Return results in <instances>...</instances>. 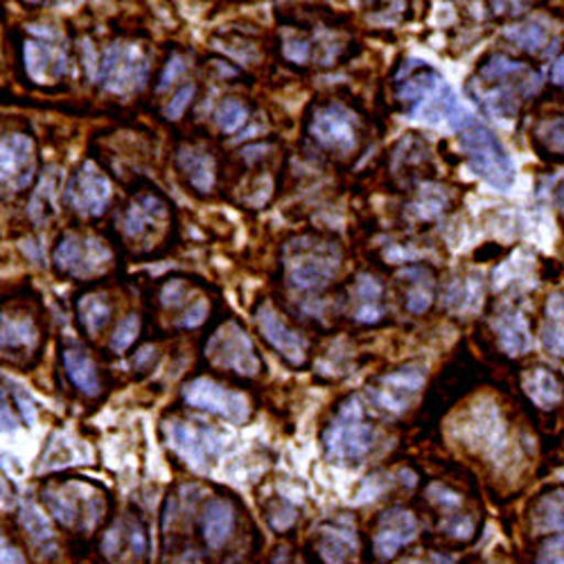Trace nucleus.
<instances>
[{"instance_id": "1", "label": "nucleus", "mask_w": 564, "mask_h": 564, "mask_svg": "<svg viewBox=\"0 0 564 564\" xmlns=\"http://www.w3.org/2000/svg\"><path fill=\"white\" fill-rule=\"evenodd\" d=\"M41 499L57 524L73 533L88 535L105 520V497H100L98 488L84 481L51 484L43 488Z\"/></svg>"}, {"instance_id": "2", "label": "nucleus", "mask_w": 564, "mask_h": 564, "mask_svg": "<svg viewBox=\"0 0 564 564\" xmlns=\"http://www.w3.org/2000/svg\"><path fill=\"white\" fill-rule=\"evenodd\" d=\"M456 129L460 150L465 152L473 172L492 187H497V191L506 193L514 181V163L501 145L497 133L473 116L460 122Z\"/></svg>"}, {"instance_id": "3", "label": "nucleus", "mask_w": 564, "mask_h": 564, "mask_svg": "<svg viewBox=\"0 0 564 564\" xmlns=\"http://www.w3.org/2000/svg\"><path fill=\"white\" fill-rule=\"evenodd\" d=\"M372 438H375V430L364 417V409L359 400L350 398L346 404L339 406L333 425L327 427L323 436V445L330 458L357 463L370 452Z\"/></svg>"}, {"instance_id": "4", "label": "nucleus", "mask_w": 564, "mask_h": 564, "mask_svg": "<svg viewBox=\"0 0 564 564\" xmlns=\"http://www.w3.org/2000/svg\"><path fill=\"white\" fill-rule=\"evenodd\" d=\"M288 280L294 290H321L330 282L339 267L337 247L301 240L290 247Z\"/></svg>"}, {"instance_id": "5", "label": "nucleus", "mask_w": 564, "mask_h": 564, "mask_svg": "<svg viewBox=\"0 0 564 564\" xmlns=\"http://www.w3.org/2000/svg\"><path fill=\"white\" fill-rule=\"evenodd\" d=\"M102 555L109 564H150V540L138 517H122L102 535Z\"/></svg>"}, {"instance_id": "6", "label": "nucleus", "mask_w": 564, "mask_h": 564, "mask_svg": "<svg viewBox=\"0 0 564 564\" xmlns=\"http://www.w3.org/2000/svg\"><path fill=\"white\" fill-rule=\"evenodd\" d=\"M202 549L208 555H221L238 535V510L226 497H210L197 520Z\"/></svg>"}, {"instance_id": "7", "label": "nucleus", "mask_w": 564, "mask_h": 564, "mask_svg": "<svg viewBox=\"0 0 564 564\" xmlns=\"http://www.w3.org/2000/svg\"><path fill=\"white\" fill-rule=\"evenodd\" d=\"M417 538V520L406 508H389L375 520L370 544L378 560H393Z\"/></svg>"}, {"instance_id": "8", "label": "nucleus", "mask_w": 564, "mask_h": 564, "mask_svg": "<svg viewBox=\"0 0 564 564\" xmlns=\"http://www.w3.org/2000/svg\"><path fill=\"white\" fill-rule=\"evenodd\" d=\"M208 355L217 366L235 370L240 375H249V378L251 375H258L262 366L251 339L247 337L242 327L235 323L226 325L221 333L213 337Z\"/></svg>"}, {"instance_id": "9", "label": "nucleus", "mask_w": 564, "mask_h": 564, "mask_svg": "<svg viewBox=\"0 0 564 564\" xmlns=\"http://www.w3.org/2000/svg\"><path fill=\"white\" fill-rule=\"evenodd\" d=\"M312 135L321 148L346 154L357 145L355 116L341 105H323L312 118Z\"/></svg>"}, {"instance_id": "10", "label": "nucleus", "mask_w": 564, "mask_h": 564, "mask_svg": "<svg viewBox=\"0 0 564 564\" xmlns=\"http://www.w3.org/2000/svg\"><path fill=\"white\" fill-rule=\"evenodd\" d=\"M183 395H185V402L191 406L210 411V413L221 415L230 422H245L247 420V411H249L247 400L240 393L228 391V389L219 387L213 380L202 378V380L191 382L183 389Z\"/></svg>"}, {"instance_id": "11", "label": "nucleus", "mask_w": 564, "mask_h": 564, "mask_svg": "<svg viewBox=\"0 0 564 564\" xmlns=\"http://www.w3.org/2000/svg\"><path fill=\"white\" fill-rule=\"evenodd\" d=\"M98 77L102 86L113 90H124L129 86H140L145 82L148 64L135 51L122 48V45H113L100 62Z\"/></svg>"}, {"instance_id": "12", "label": "nucleus", "mask_w": 564, "mask_h": 564, "mask_svg": "<svg viewBox=\"0 0 564 564\" xmlns=\"http://www.w3.org/2000/svg\"><path fill=\"white\" fill-rule=\"evenodd\" d=\"M68 202L84 215L105 213L111 199V185L107 176L93 165H84L68 185Z\"/></svg>"}, {"instance_id": "13", "label": "nucleus", "mask_w": 564, "mask_h": 564, "mask_svg": "<svg viewBox=\"0 0 564 564\" xmlns=\"http://www.w3.org/2000/svg\"><path fill=\"white\" fill-rule=\"evenodd\" d=\"M258 325H260V333L267 339V344L282 355V359H288L290 364L299 366L305 359L307 352V344L305 339L290 327L285 321H282L271 307H262L258 312Z\"/></svg>"}, {"instance_id": "14", "label": "nucleus", "mask_w": 564, "mask_h": 564, "mask_svg": "<svg viewBox=\"0 0 564 564\" xmlns=\"http://www.w3.org/2000/svg\"><path fill=\"white\" fill-rule=\"evenodd\" d=\"M427 499L445 514V520L441 522V533L456 540V542H467L475 538L477 522L473 514L460 512V497L452 492L443 484H432L427 488Z\"/></svg>"}, {"instance_id": "15", "label": "nucleus", "mask_w": 564, "mask_h": 564, "mask_svg": "<svg viewBox=\"0 0 564 564\" xmlns=\"http://www.w3.org/2000/svg\"><path fill=\"white\" fill-rule=\"evenodd\" d=\"M172 445L187 463L197 469L208 467V463L219 452V438L210 430H202L193 425L187 427L183 422L172 427Z\"/></svg>"}, {"instance_id": "16", "label": "nucleus", "mask_w": 564, "mask_h": 564, "mask_svg": "<svg viewBox=\"0 0 564 564\" xmlns=\"http://www.w3.org/2000/svg\"><path fill=\"white\" fill-rule=\"evenodd\" d=\"M34 176V150L32 143L21 135H8L3 140V181L14 187V191H25Z\"/></svg>"}, {"instance_id": "17", "label": "nucleus", "mask_w": 564, "mask_h": 564, "mask_svg": "<svg viewBox=\"0 0 564 564\" xmlns=\"http://www.w3.org/2000/svg\"><path fill=\"white\" fill-rule=\"evenodd\" d=\"M316 553L325 564H350L359 553V540L352 527L333 522L321 529Z\"/></svg>"}, {"instance_id": "18", "label": "nucleus", "mask_w": 564, "mask_h": 564, "mask_svg": "<svg viewBox=\"0 0 564 564\" xmlns=\"http://www.w3.org/2000/svg\"><path fill=\"white\" fill-rule=\"evenodd\" d=\"M62 361H64V370L68 375V380L73 382L75 389H79L84 395H98L100 393L98 366L84 350L66 348L62 352Z\"/></svg>"}, {"instance_id": "19", "label": "nucleus", "mask_w": 564, "mask_h": 564, "mask_svg": "<svg viewBox=\"0 0 564 564\" xmlns=\"http://www.w3.org/2000/svg\"><path fill=\"white\" fill-rule=\"evenodd\" d=\"M443 79L432 70V68H422L413 75H409L400 86H398V98L411 109H417L420 105L430 102L432 98H438L443 93Z\"/></svg>"}, {"instance_id": "20", "label": "nucleus", "mask_w": 564, "mask_h": 564, "mask_svg": "<svg viewBox=\"0 0 564 564\" xmlns=\"http://www.w3.org/2000/svg\"><path fill=\"white\" fill-rule=\"evenodd\" d=\"M422 387V372L417 368H402L384 378V387L378 391L380 404L389 409H402L406 398Z\"/></svg>"}, {"instance_id": "21", "label": "nucleus", "mask_w": 564, "mask_h": 564, "mask_svg": "<svg viewBox=\"0 0 564 564\" xmlns=\"http://www.w3.org/2000/svg\"><path fill=\"white\" fill-rule=\"evenodd\" d=\"M499 344L508 355H524L531 348V333L524 316L520 312H503L497 323Z\"/></svg>"}, {"instance_id": "22", "label": "nucleus", "mask_w": 564, "mask_h": 564, "mask_svg": "<svg viewBox=\"0 0 564 564\" xmlns=\"http://www.w3.org/2000/svg\"><path fill=\"white\" fill-rule=\"evenodd\" d=\"M533 529L538 533H564V488L551 490L533 506Z\"/></svg>"}, {"instance_id": "23", "label": "nucleus", "mask_w": 564, "mask_h": 564, "mask_svg": "<svg viewBox=\"0 0 564 564\" xmlns=\"http://www.w3.org/2000/svg\"><path fill=\"white\" fill-rule=\"evenodd\" d=\"M382 285L380 280L370 275H361L355 285V318L361 323H375L382 314Z\"/></svg>"}, {"instance_id": "24", "label": "nucleus", "mask_w": 564, "mask_h": 564, "mask_svg": "<svg viewBox=\"0 0 564 564\" xmlns=\"http://www.w3.org/2000/svg\"><path fill=\"white\" fill-rule=\"evenodd\" d=\"M178 167L197 193H208L215 183V165L206 152L187 150L178 154Z\"/></svg>"}, {"instance_id": "25", "label": "nucleus", "mask_w": 564, "mask_h": 564, "mask_svg": "<svg viewBox=\"0 0 564 564\" xmlns=\"http://www.w3.org/2000/svg\"><path fill=\"white\" fill-rule=\"evenodd\" d=\"M524 391L540 409H553L562 400L560 382L544 368H535L524 375Z\"/></svg>"}, {"instance_id": "26", "label": "nucleus", "mask_w": 564, "mask_h": 564, "mask_svg": "<svg viewBox=\"0 0 564 564\" xmlns=\"http://www.w3.org/2000/svg\"><path fill=\"white\" fill-rule=\"evenodd\" d=\"M79 314V325L84 327V333L88 337H96L98 333L105 330V325L111 318V305L102 296H86L77 305Z\"/></svg>"}, {"instance_id": "27", "label": "nucleus", "mask_w": 564, "mask_h": 564, "mask_svg": "<svg viewBox=\"0 0 564 564\" xmlns=\"http://www.w3.org/2000/svg\"><path fill=\"white\" fill-rule=\"evenodd\" d=\"M404 278H411L409 280L411 288L406 292V310L411 314L427 312L434 301V285L427 278V273L422 269H409V271H404Z\"/></svg>"}, {"instance_id": "28", "label": "nucleus", "mask_w": 564, "mask_h": 564, "mask_svg": "<svg viewBox=\"0 0 564 564\" xmlns=\"http://www.w3.org/2000/svg\"><path fill=\"white\" fill-rule=\"evenodd\" d=\"M544 346L557 357H564V296H553L546 307Z\"/></svg>"}, {"instance_id": "29", "label": "nucleus", "mask_w": 564, "mask_h": 564, "mask_svg": "<svg viewBox=\"0 0 564 564\" xmlns=\"http://www.w3.org/2000/svg\"><path fill=\"white\" fill-rule=\"evenodd\" d=\"M53 260H55V267H57L59 271H64V273H70V271L82 269V264H84V260H86L82 240L75 238V235H64V238L59 240V245L55 247Z\"/></svg>"}, {"instance_id": "30", "label": "nucleus", "mask_w": 564, "mask_h": 564, "mask_svg": "<svg viewBox=\"0 0 564 564\" xmlns=\"http://www.w3.org/2000/svg\"><path fill=\"white\" fill-rule=\"evenodd\" d=\"M25 66L34 79H41L48 68L57 66L55 51L43 41H28L25 43Z\"/></svg>"}, {"instance_id": "31", "label": "nucleus", "mask_w": 564, "mask_h": 564, "mask_svg": "<svg viewBox=\"0 0 564 564\" xmlns=\"http://www.w3.org/2000/svg\"><path fill=\"white\" fill-rule=\"evenodd\" d=\"M215 120L219 124V129L224 133H235L247 120H249V109L242 100L238 98H226L217 111H215Z\"/></svg>"}, {"instance_id": "32", "label": "nucleus", "mask_w": 564, "mask_h": 564, "mask_svg": "<svg viewBox=\"0 0 564 564\" xmlns=\"http://www.w3.org/2000/svg\"><path fill=\"white\" fill-rule=\"evenodd\" d=\"M36 341L34 327L28 321H8L3 318V346L6 350H28Z\"/></svg>"}, {"instance_id": "33", "label": "nucleus", "mask_w": 564, "mask_h": 564, "mask_svg": "<svg viewBox=\"0 0 564 564\" xmlns=\"http://www.w3.org/2000/svg\"><path fill=\"white\" fill-rule=\"evenodd\" d=\"M506 36L512 39L514 43H520L527 51H538L546 43V30L538 23L529 25H512L506 30Z\"/></svg>"}, {"instance_id": "34", "label": "nucleus", "mask_w": 564, "mask_h": 564, "mask_svg": "<svg viewBox=\"0 0 564 564\" xmlns=\"http://www.w3.org/2000/svg\"><path fill=\"white\" fill-rule=\"evenodd\" d=\"M138 333H140V321L135 314H129L124 316L113 330V337H111V348L113 352H124L127 348H131V344L138 339Z\"/></svg>"}, {"instance_id": "35", "label": "nucleus", "mask_w": 564, "mask_h": 564, "mask_svg": "<svg viewBox=\"0 0 564 564\" xmlns=\"http://www.w3.org/2000/svg\"><path fill=\"white\" fill-rule=\"evenodd\" d=\"M23 524H25V531L30 533V538L39 544H45L53 540V533L48 529V524H45L43 517L32 508V506H25L23 508Z\"/></svg>"}, {"instance_id": "36", "label": "nucleus", "mask_w": 564, "mask_h": 564, "mask_svg": "<svg viewBox=\"0 0 564 564\" xmlns=\"http://www.w3.org/2000/svg\"><path fill=\"white\" fill-rule=\"evenodd\" d=\"M527 66L524 64H517V62H510L506 57H495L490 64L484 66V77L486 79H503L508 75H514V73H524Z\"/></svg>"}, {"instance_id": "37", "label": "nucleus", "mask_w": 564, "mask_h": 564, "mask_svg": "<svg viewBox=\"0 0 564 564\" xmlns=\"http://www.w3.org/2000/svg\"><path fill=\"white\" fill-rule=\"evenodd\" d=\"M193 98H195V86H193V84H191V86H183V88L176 93V96L170 100V105L165 107V116L172 118V120H178V118L185 113V109L191 107Z\"/></svg>"}, {"instance_id": "38", "label": "nucleus", "mask_w": 564, "mask_h": 564, "mask_svg": "<svg viewBox=\"0 0 564 564\" xmlns=\"http://www.w3.org/2000/svg\"><path fill=\"white\" fill-rule=\"evenodd\" d=\"M538 564H564V535L551 538L538 553Z\"/></svg>"}, {"instance_id": "39", "label": "nucleus", "mask_w": 564, "mask_h": 564, "mask_svg": "<svg viewBox=\"0 0 564 564\" xmlns=\"http://www.w3.org/2000/svg\"><path fill=\"white\" fill-rule=\"evenodd\" d=\"M395 564H454V560L449 555L427 551V553H413V555L400 557Z\"/></svg>"}, {"instance_id": "40", "label": "nucleus", "mask_w": 564, "mask_h": 564, "mask_svg": "<svg viewBox=\"0 0 564 564\" xmlns=\"http://www.w3.org/2000/svg\"><path fill=\"white\" fill-rule=\"evenodd\" d=\"M544 138H546V143H549L551 150L564 154V118L553 120L551 124H546Z\"/></svg>"}, {"instance_id": "41", "label": "nucleus", "mask_w": 564, "mask_h": 564, "mask_svg": "<svg viewBox=\"0 0 564 564\" xmlns=\"http://www.w3.org/2000/svg\"><path fill=\"white\" fill-rule=\"evenodd\" d=\"M285 57L292 62H307L310 59V43L307 41H299V39H288L285 41Z\"/></svg>"}, {"instance_id": "42", "label": "nucleus", "mask_w": 564, "mask_h": 564, "mask_svg": "<svg viewBox=\"0 0 564 564\" xmlns=\"http://www.w3.org/2000/svg\"><path fill=\"white\" fill-rule=\"evenodd\" d=\"M14 398H17V404H19V411H21L23 420L28 422V425H32V422H34V406H32V400H30L28 393L21 391L19 387H14Z\"/></svg>"}, {"instance_id": "43", "label": "nucleus", "mask_w": 564, "mask_h": 564, "mask_svg": "<svg viewBox=\"0 0 564 564\" xmlns=\"http://www.w3.org/2000/svg\"><path fill=\"white\" fill-rule=\"evenodd\" d=\"M183 68H185V64H183V59H178V57H174L167 66H165V73H163V77H161V86L159 88H165V86H170L181 73H183Z\"/></svg>"}, {"instance_id": "44", "label": "nucleus", "mask_w": 564, "mask_h": 564, "mask_svg": "<svg viewBox=\"0 0 564 564\" xmlns=\"http://www.w3.org/2000/svg\"><path fill=\"white\" fill-rule=\"evenodd\" d=\"M3 564H25V557L19 549L10 546L8 540H3Z\"/></svg>"}, {"instance_id": "45", "label": "nucleus", "mask_w": 564, "mask_h": 564, "mask_svg": "<svg viewBox=\"0 0 564 564\" xmlns=\"http://www.w3.org/2000/svg\"><path fill=\"white\" fill-rule=\"evenodd\" d=\"M275 564H305L301 557H296L294 553L290 551H280L278 557H275Z\"/></svg>"}, {"instance_id": "46", "label": "nucleus", "mask_w": 564, "mask_h": 564, "mask_svg": "<svg viewBox=\"0 0 564 564\" xmlns=\"http://www.w3.org/2000/svg\"><path fill=\"white\" fill-rule=\"evenodd\" d=\"M553 82L555 84H560V86H564V55L555 62V66H553Z\"/></svg>"}, {"instance_id": "47", "label": "nucleus", "mask_w": 564, "mask_h": 564, "mask_svg": "<svg viewBox=\"0 0 564 564\" xmlns=\"http://www.w3.org/2000/svg\"><path fill=\"white\" fill-rule=\"evenodd\" d=\"M172 564H199V560L193 557V555H187V553H176Z\"/></svg>"}, {"instance_id": "48", "label": "nucleus", "mask_w": 564, "mask_h": 564, "mask_svg": "<svg viewBox=\"0 0 564 564\" xmlns=\"http://www.w3.org/2000/svg\"><path fill=\"white\" fill-rule=\"evenodd\" d=\"M557 206H560V210L564 213V181H562V185L557 187Z\"/></svg>"}]
</instances>
